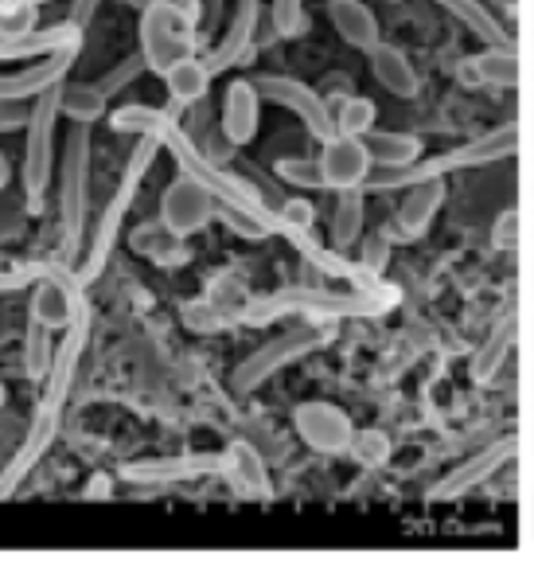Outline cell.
<instances>
[{
	"label": "cell",
	"mask_w": 534,
	"mask_h": 570,
	"mask_svg": "<svg viewBox=\"0 0 534 570\" xmlns=\"http://www.w3.org/2000/svg\"><path fill=\"white\" fill-rule=\"evenodd\" d=\"M36 4H43V0H36Z\"/></svg>",
	"instance_id": "49"
},
{
	"label": "cell",
	"mask_w": 534,
	"mask_h": 570,
	"mask_svg": "<svg viewBox=\"0 0 534 570\" xmlns=\"http://www.w3.org/2000/svg\"><path fill=\"white\" fill-rule=\"evenodd\" d=\"M211 79H215V75L207 71V63H204V56H199V51H196V56L176 59V63L165 71L168 95H172V102H180V106L199 102V98L207 95V87H211Z\"/></svg>",
	"instance_id": "25"
},
{
	"label": "cell",
	"mask_w": 534,
	"mask_h": 570,
	"mask_svg": "<svg viewBox=\"0 0 534 570\" xmlns=\"http://www.w3.org/2000/svg\"><path fill=\"white\" fill-rule=\"evenodd\" d=\"M277 215H281V223H285V238L300 235V230H313V223H316V207L308 204L305 196H289L277 207Z\"/></svg>",
	"instance_id": "38"
},
{
	"label": "cell",
	"mask_w": 534,
	"mask_h": 570,
	"mask_svg": "<svg viewBox=\"0 0 534 570\" xmlns=\"http://www.w3.org/2000/svg\"><path fill=\"white\" fill-rule=\"evenodd\" d=\"M106 106H110V98H106L95 82H63L59 110H63L71 121H87V126H95L98 118H106Z\"/></svg>",
	"instance_id": "30"
},
{
	"label": "cell",
	"mask_w": 534,
	"mask_h": 570,
	"mask_svg": "<svg viewBox=\"0 0 534 570\" xmlns=\"http://www.w3.org/2000/svg\"><path fill=\"white\" fill-rule=\"evenodd\" d=\"M261 129V95L250 79H235L222 95V137L227 145H250Z\"/></svg>",
	"instance_id": "18"
},
{
	"label": "cell",
	"mask_w": 534,
	"mask_h": 570,
	"mask_svg": "<svg viewBox=\"0 0 534 570\" xmlns=\"http://www.w3.org/2000/svg\"><path fill=\"white\" fill-rule=\"evenodd\" d=\"M141 71H149V67H145V56H141V51H134V56H126V59H121V63L113 67V71H106L102 79L95 82V87L102 90L106 98H118L121 90H126L129 82H134Z\"/></svg>",
	"instance_id": "35"
},
{
	"label": "cell",
	"mask_w": 534,
	"mask_h": 570,
	"mask_svg": "<svg viewBox=\"0 0 534 570\" xmlns=\"http://www.w3.org/2000/svg\"><path fill=\"white\" fill-rule=\"evenodd\" d=\"M59 95H63V82L48 87L43 95H36L32 114H28V141H24V191L28 207L40 212L43 196H48L51 184V165H56V121H59Z\"/></svg>",
	"instance_id": "5"
},
{
	"label": "cell",
	"mask_w": 534,
	"mask_h": 570,
	"mask_svg": "<svg viewBox=\"0 0 534 570\" xmlns=\"http://www.w3.org/2000/svg\"><path fill=\"white\" fill-rule=\"evenodd\" d=\"M113 129L118 134H145V137H157L160 149H168L176 157V165H180L184 176H191V180L199 184V188H207L215 196V204H230V207H243V212H250L254 219H261L269 227V235H285V223L281 215L274 212V207L266 204V199L258 196V188L246 180H238V176L222 173L219 165H211V157H207L204 149H199L196 141H191L188 134H184L180 126H176L172 118H168L165 110H149V106H121L118 114H113Z\"/></svg>",
	"instance_id": "1"
},
{
	"label": "cell",
	"mask_w": 534,
	"mask_h": 570,
	"mask_svg": "<svg viewBox=\"0 0 534 570\" xmlns=\"http://www.w3.org/2000/svg\"><path fill=\"white\" fill-rule=\"evenodd\" d=\"M386 250H390V246H386V235L367 238V246H363V262H359V266H363V269H370V274H378V269L386 266Z\"/></svg>",
	"instance_id": "40"
},
{
	"label": "cell",
	"mask_w": 534,
	"mask_h": 570,
	"mask_svg": "<svg viewBox=\"0 0 534 570\" xmlns=\"http://www.w3.org/2000/svg\"><path fill=\"white\" fill-rule=\"evenodd\" d=\"M87 333H90V313L87 305H82L79 317L67 325V336L63 344L56 348V356H51V372L43 375V403L48 406H59L63 411L67 395H71V383H75V372H79V360H82V348H87Z\"/></svg>",
	"instance_id": "15"
},
{
	"label": "cell",
	"mask_w": 534,
	"mask_h": 570,
	"mask_svg": "<svg viewBox=\"0 0 534 570\" xmlns=\"http://www.w3.org/2000/svg\"><path fill=\"white\" fill-rule=\"evenodd\" d=\"M129 246H134V254H141V258H149V262H160V266H180V262L188 258L184 235H176L165 223H141V227L134 230V238H129Z\"/></svg>",
	"instance_id": "23"
},
{
	"label": "cell",
	"mask_w": 534,
	"mask_h": 570,
	"mask_svg": "<svg viewBox=\"0 0 534 570\" xmlns=\"http://www.w3.org/2000/svg\"><path fill=\"white\" fill-rule=\"evenodd\" d=\"M277 176L293 188H324V176H320V165L316 160H305V157H289L277 165Z\"/></svg>",
	"instance_id": "37"
},
{
	"label": "cell",
	"mask_w": 534,
	"mask_h": 570,
	"mask_svg": "<svg viewBox=\"0 0 534 570\" xmlns=\"http://www.w3.org/2000/svg\"><path fill=\"white\" fill-rule=\"evenodd\" d=\"M515 458V442L511 438H500V442H492L487 450H479L476 458H468L464 465H456L453 473L445 476V481L433 484L429 500H453V497H464L468 489H476V484H484L487 476L500 473L507 461Z\"/></svg>",
	"instance_id": "16"
},
{
	"label": "cell",
	"mask_w": 534,
	"mask_h": 570,
	"mask_svg": "<svg viewBox=\"0 0 534 570\" xmlns=\"http://www.w3.org/2000/svg\"><path fill=\"white\" fill-rule=\"evenodd\" d=\"M363 215H367V207H363V188L339 191L336 212H332V243H336V250H347V246L359 243Z\"/></svg>",
	"instance_id": "28"
},
{
	"label": "cell",
	"mask_w": 534,
	"mask_h": 570,
	"mask_svg": "<svg viewBox=\"0 0 534 570\" xmlns=\"http://www.w3.org/2000/svg\"><path fill=\"white\" fill-rule=\"evenodd\" d=\"M367 59H370V71H375L378 87H386V95L417 98V90H422V79H417L414 63H409V59L402 56L398 48H390V43L378 40L375 48H367Z\"/></svg>",
	"instance_id": "21"
},
{
	"label": "cell",
	"mask_w": 534,
	"mask_h": 570,
	"mask_svg": "<svg viewBox=\"0 0 534 570\" xmlns=\"http://www.w3.org/2000/svg\"><path fill=\"white\" fill-rule=\"evenodd\" d=\"M305 0H269V17H274L277 36H300L305 32Z\"/></svg>",
	"instance_id": "39"
},
{
	"label": "cell",
	"mask_w": 534,
	"mask_h": 570,
	"mask_svg": "<svg viewBox=\"0 0 534 570\" xmlns=\"http://www.w3.org/2000/svg\"><path fill=\"white\" fill-rule=\"evenodd\" d=\"M51 356H56V348H51V328L32 321L24 336V372L32 375V380H43V375L51 372Z\"/></svg>",
	"instance_id": "32"
},
{
	"label": "cell",
	"mask_w": 534,
	"mask_h": 570,
	"mask_svg": "<svg viewBox=\"0 0 534 570\" xmlns=\"http://www.w3.org/2000/svg\"><path fill=\"white\" fill-rule=\"evenodd\" d=\"M32 266L24 269H0V294H12V289H24L28 282H32Z\"/></svg>",
	"instance_id": "43"
},
{
	"label": "cell",
	"mask_w": 534,
	"mask_h": 570,
	"mask_svg": "<svg viewBox=\"0 0 534 570\" xmlns=\"http://www.w3.org/2000/svg\"><path fill=\"white\" fill-rule=\"evenodd\" d=\"M363 145L375 165H409L422 157V141L414 134H363Z\"/></svg>",
	"instance_id": "31"
},
{
	"label": "cell",
	"mask_w": 534,
	"mask_h": 570,
	"mask_svg": "<svg viewBox=\"0 0 534 570\" xmlns=\"http://www.w3.org/2000/svg\"><path fill=\"white\" fill-rule=\"evenodd\" d=\"M347 453H355V461H363V465H383L386 453H390V445H386L383 430H355L352 450Z\"/></svg>",
	"instance_id": "36"
},
{
	"label": "cell",
	"mask_w": 534,
	"mask_h": 570,
	"mask_svg": "<svg viewBox=\"0 0 534 570\" xmlns=\"http://www.w3.org/2000/svg\"><path fill=\"white\" fill-rule=\"evenodd\" d=\"M328 17L339 40L352 43L355 51H367L378 43V20L363 0H328Z\"/></svg>",
	"instance_id": "22"
},
{
	"label": "cell",
	"mask_w": 534,
	"mask_h": 570,
	"mask_svg": "<svg viewBox=\"0 0 534 570\" xmlns=\"http://www.w3.org/2000/svg\"><path fill=\"white\" fill-rule=\"evenodd\" d=\"M461 71H464V79L479 82V87H515L518 82L515 56H511L507 48H500V43H492V48L479 51V56L464 59Z\"/></svg>",
	"instance_id": "24"
},
{
	"label": "cell",
	"mask_w": 534,
	"mask_h": 570,
	"mask_svg": "<svg viewBox=\"0 0 534 570\" xmlns=\"http://www.w3.org/2000/svg\"><path fill=\"white\" fill-rule=\"evenodd\" d=\"M95 9H98V0H75L71 20H75V24L87 28V24H90V17H95Z\"/></svg>",
	"instance_id": "46"
},
{
	"label": "cell",
	"mask_w": 534,
	"mask_h": 570,
	"mask_svg": "<svg viewBox=\"0 0 534 570\" xmlns=\"http://www.w3.org/2000/svg\"><path fill=\"white\" fill-rule=\"evenodd\" d=\"M336 118V134H352V137H363L375 129V102L370 98H344L339 110L332 114Z\"/></svg>",
	"instance_id": "33"
},
{
	"label": "cell",
	"mask_w": 534,
	"mask_h": 570,
	"mask_svg": "<svg viewBox=\"0 0 534 570\" xmlns=\"http://www.w3.org/2000/svg\"><path fill=\"white\" fill-rule=\"evenodd\" d=\"M28 114H32V102H0V129H12V126H28Z\"/></svg>",
	"instance_id": "41"
},
{
	"label": "cell",
	"mask_w": 534,
	"mask_h": 570,
	"mask_svg": "<svg viewBox=\"0 0 534 570\" xmlns=\"http://www.w3.org/2000/svg\"><path fill=\"white\" fill-rule=\"evenodd\" d=\"M328 341H332V328H324V321H308V325H300V328H293V333L277 336V341H269L266 348L250 352V356L235 367V387L238 391L261 387V383L274 380L285 364H293V360L324 348Z\"/></svg>",
	"instance_id": "7"
},
{
	"label": "cell",
	"mask_w": 534,
	"mask_h": 570,
	"mask_svg": "<svg viewBox=\"0 0 534 570\" xmlns=\"http://www.w3.org/2000/svg\"><path fill=\"white\" fill-rule=\"evenodd\" d=\"M59 414H63L59 406L40 403V411H36L24 442H20V450L12 453V461L4 465V473H0V500L12 497V492L24 484V476L43 461V453L51 450V442H56V434H59Z\"/></svg>",
	"instance_id": "13"
},
{
	"label": "cell",
	"mask_w": 534,
	"mask_h": 570,
	"mask_svg": "<svg viewBox=\"0 0 534 570\" xmlns=\"http://www.w3.org/2000/svg\"><path fill=\"white\" fill-rule=\"evenodd\" d=\"M437 4L448 12V17L461 20L468 32H476L484 43H500V48H507V32H503V24L484 9V4H479V0H437Z\"/></svg>",
	"instance_id": "29"
},
{
	"label": "cell",
	"mask_w": 534,
	"mask_h": 570,
	"mask_svg": "<svg viewBox=\"0 0 534 570\" xmlns=\"http://www.w3.org/2000/svg\"><path fill=\"white\" fill-rule=\"evenodd\" d=\"M199 28L188 17H180L176 9L160 4V0H145L141 9V56L145 67L152 75L165 79V71L184 56H196L199 51Z\"/></svg>",
	"instance_id": "6"
},
{
	"label": "cell",
	"mask_w": 534,
	"mask_h": 570,
	"mask_svg": "<svg viewBox=\"0 0 534 570\" xmlns=\"http://www.w3.org/2000/svg\"><path fill=\"white\" fill-rule=\"evenodd\" d=\"M4 399H9V391H4V383H0V406H4Z\"/></svg>",
	"instance_id": "48"
},
{
	"label": "cell",
	"mask_w": 534,
	"mask_h": 570,
	"mask_svg": "<svg viewBox=\"0 0 534 570\" xmlns=\"http://www.w3.org/2000/svg\"><path fill=\"white\" fill-rule=\"evenodd\" d=\"M261 95V102H274V106H285V110H293L300 121H305L308 137H316V141H328L332 134H336V118H332V106L324 102L320 95H316L313 87H305V82L289 79V75H266V79L254 82Z\"/></svg>",
	"instance_id": "8"
},
{
	"label": "cell",
	"mask_w": 534,
	"mask_h": 570,
	"mask_svg": "<svg viewBox=\"0 0 534 570\" xmlns=\"http://www.w3.org/2000/svg\"><path fill=\"white\" fill-rule=\"evenodd\" d=\"M79 48H59L51 56H40V63L24 67V71H0V102H12V98L17 102H32L36 95L63 82L67 71L75 67V59H79Z\"/></svg>",
	"instance_id": "14"
},
{
	"label": "cell",
	"mask_w": 534,
	"mask_h": 570,
	"mask_svg": "<svg viewBox=\"0 0 534 570\" xmlns=\"http://www.w3.org/2000/svg\"><path fill=\"white\" fill-rule=\"evenodd\" d=\"M79 43H82V24L67 20V24L56 28H32L24 36H0V59H40L59 48H79Z\"/></svg>",
	"instance_id": "19"
},
{
	"label": "cell",
	"mask_w": 534,
	"mask_h": 570,
	"mask_svg": "<svg viewBox=\"0 0 534 570\" xmlns=\"http://www.w3.org/2000/svg\"><path fill=\"white\" fill-rule=\"evenodd\" d=\"M215 219V196L207 188H199L191 176H176L165 191H160V223L172 227L176 235H196Z\"/></svg>",
	"instance_id": "9"
},
{
	"label": "cell",
	"mask_w": 534,
	"mask_h": 570,
	"mask_svg": "<svg viewBox=\"0 0 534 570\" xmlns=\"http://www.w3.org/2000/svg\"><path fill=\"white\" fill-rule=\"evenodd\" d=\"M222 461H227L222 476H230L235 484H243L246 492H269L266 461H261V453L254 450V445H246V442L227 445V450H222Z\"/></svg>",
	"instance_id": "26"
},
{
	"label": "cell",
	"mask_w": 534,
	"mask_h": 570,
	"mask_svg": "<svg viewBox=\"0 0 534 570\" xmlns=\"http://www.w3.org/2000/svg\"><path fill=\"white\" fill-rule=\"evenodd\" d=\"M320 145L324 149H320V157H316V165H320L324 188L344 191V188H363V184H367L375 160H370L363 137L332 134L328 141H320Z\"/></svg>",
	"instance_id": "10"
},
{
	"label": "cell",
	"mask_w": 534,
	"mask_h": 570,
	"mask_svg": "<svg viewBox=\"0 0 534 570\" xmlns=\"http://www.w3.org/2000/svg\"><path fill=\"white\" fill-rule=\"evenodd\" d=\"M441 204H445V180H441V176L409 184V196L402 199L398 219H394V223H398V230H402V238L425 235V227H429L433 215L441 212Z\"/></svg>",
	"instance_id": "20"
},
{
	"label": "cell",
	"mask_w": 534,
	"mask_h": 570,
	"mask_svg": "<svg viewBox=\"0 0 534 570\" xmlns=\"http://www.w3.org/2000/svg\"><path fill=\"white\" fill-rule=\"evenodd\" d=\"M394 302V294H363L355 289L352 294H339V289H328V285H300V289H281L274 297H258L243 309V321L250 325H266V321H277L285 313H300L308 321H344V317H378L386 313V305Z\"/></svg>",
	"instance_id": "2"
},
{
	"label": "cell",
	"mask_w": 534,
	"mask_h": 570,
	"mask_svg": "<svg viewBox=\"0 0 534 570\" xmlns=\"http://www.w3.org/2000/svg\"><path fill=\"white\" fill-rule=\"evenodd\" d=\"M258 20H261V0H238V9H235V20H230V28L222 32V40L215 43V48L204 56L207 71H211V75L230 71V67H235L238 59H243L246 51H250V43L258 40Z\"/></svg>",
	"instance_id": "17"
},
{
	"label": "cell",
	"mask_w": 534,
	"mask_h": 570,
	"mask_svg": "<svg viewBox=\"0 0 534 570\" xmlns=\"http://www.w3.org/2000/svg\"><path fill=\"white\" fill-rule=\"evenodd\" d=\"M4 184H9V157L0 153V188H4Z\"/></svg>",
	"instance_id": "47"
},
{
	"label": "cell",
	"mask_w": 534,
	"mask_h": 570,
	"mask_svg": "<svg viewBox=\"0 0 534 570\" xmlns=\"http://www.w3.org/2000/svg\"><path fill=\"white\" fill-rule=\"evenodd\" d=\"M157 153H160V141H157V137H145V134H141V141H137V149H134V157H129L126 173H121L118 191H113V199L106 204L102 219H98V227H95V243H90L87 262L79 266V282H82V285L95 282V277L106 269V262H110L113 243H118V230H121V223H126L129 207H134L137 188H141L145 173H149L152 160H157Z\"/></svg>",
	"instance_id": "4"
},
{
	"label": "cell",
	"mask_w": 534,
	"mask_h": 570,
	"mask_svg": "<svg viewBox=\"0 0 534 570\" xmlns=\"http://www.w3.org/2000/svg\"><path fill=\"white\" fill-rule=\"evenodd\" d=\"M515 348V321L511 317H503L500 325L487 333V341L479 344V352H476V360H472V380H479V383H492L495 380V372L503 367V360H507V352Z\"/></svg>",
	"instance_id": "27"
},
{
	"label": "cell",
	"mask_w": 534,
	"mask_h": 570,
	"mask_svg": "<svg viewBox=\"0 0 534 570\" xmlns=\"http://www.w3.org/2000/svg\"><path fill=\"white\" fill-rule=\"evenodd\" d=\"M160 4H168V9H176L180 17H188L191 24L199 28V17H204V4L199 0H160Z\"/></svg>",
	"instance_id": "44"
},
{
	"label": "cell",
	"mask_w": 534,
	"mask_h": 570,
	"mask_svg": "<svg viewBox=\"0 0 534 570\" xmlns=\"http://www.w3.org/2000/svg\"><path fill=\"white\" fill-rule=\"evenodd\" d=\"M40 20L36 0H0V36H24Z\"/></svg>",
	"instance_id": "34"
},
{
	"label": "cell",
	"mask_w": 534,
	"mask_h": 570,
	"mask_svg": "<svg viewBox=\"0 0 534 570\" xmlns=\"http://www.w3.org/2000/svg\"><path fill=\"white\" fill-rule=\"evenodd\" d=\"M227 461L222 453H180V458H149L129 461L121 476L134 484H176V481H199V476H222Z\"/></svg>",
	"instance_id": "12"
},
{
	"label": "cell",
	"mask_w": 534,
	"mask_h": 570,
	"mask_svg": "<svg viewBox=\"0 0 534 570\" xmlns=\"http://www.w3.org/2000/svg\"><path fill=\"white\" fill-rule=\"evenodd\" d=\"M222 4H227V0H204V17H199V40H207V36H211L215 28H219Z\"/></svg>",
	"instance_id": "42"
},
{
	"label": "cell",
	"mask_w": 534,
	"mask_h": 570,
	"mask_svg": "<svg viewBox=\"0 0 534 570\" xmlns=\"http://www.w3.org/2000/svg\"><path fill=\"white\" fill-rule=\"evenodd\" d=\"M87 207H90V126L75 121L63 149V180H59V223H63V246L59 262L75 266L87 235Z\"/></svg>",
	"instance_id": "3"
},
{
	"label": "cell",
	"mask_w": 534,
	"mask_h": 570,
	"mask_svg": "<svg viewBox=\"0 0 534 570\" xmlns=\"http://www.w3.org/2000/svg\"><path fill=\"white\" fill-rule=\"evenodd\" d=\"M515 243V212H503L500 223H495V246Z\"/></svg>",
	"instance_id": "45"
},
{
	"label": "cell",
	"mask_w": 534,
	"mask_h": 570,
	"mask_svg": "<svg viewBox=\"0 0 534 570\" xmlns=\"http://www.w3.org/2000/svg\"><path fill=\"white\" fill-rule=\"evenodd\" d=\"M300 442L313 445L316 453H347L355 438V422L332 403H300L293 411Z\"/></svg>",
	"instance_id": "11"
}]
</instances>
